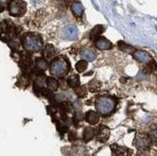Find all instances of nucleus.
<instances>
[{
	"instance_id": "obj_1",
	"label": "nucleus",
	"mask_w": 157,
	"mask_h": 156,
	"mask_svg": "<svg viewBox=\"0 0 157 156\" xmlns=\"http://www.w3.org/2000/svg\"><path fill=\"white\" fill-rule=\"evenodd\" d=\"M23 46L26 50L30 52H38L43 47V40L36 34H25L22 39Z\"/></svg>"
},
{
	"instance_id": "obj_2",
	"label": "nucleus",
	"mask_w": 157,
	"mask_h": 156,
	"mask_svg": "<svg viewBox=\"0 0 157 156\" xmlns=\"http://www.w3.org/2000/svg\"><path fill=\"white\" fill-rule=\"evenodd\" d=\"M95 108L99 114L102 116H108L116 108V101L112 97H101L98 98L97 102H95Z\"/></svg>"
},
{
	"instance_id": "obj_3",
	"label": "nucleus",
	"mask_w": 157,
	"mask_h": 156,
	"mask_svg": "<svg viewBox=\"0 0 157 156\" xmlns=\"http://www.w3.org/2000/svg\"><path fill=\"white\" fill-rule=\"evenodd\" d=\"M69 71V64L63 59H55L50 65V73L52 75L63 78Z\"/></svg>"
},
{
	"instance_id": "obj_4",
	"label": "nucleus",
	"mask_w": 157,
	"mask_h": 156,
	"mask_svg": "<svg viewBox=\"0 0 157 156\" xmlns=\"http://www.w3.org/2000/svg\"><path fill=\"white\" fill-rule=\"evenodd\" d=\"M9 11L13 17H20L26 11V4L22 0H13L9 5Z\"/></svg>"
},
{
	"instance_id": "obj_5",
	"label": "nucleus",
	"mask_w": 157,
	"mask_h": 156,
	"mask_svg": "<svg viewBox=\"0 0 157 156\" xmlns=\"http://www.w3.org/2000/svg\"><path fill=\"white\" fill-rule=\"evenodd\" d=\"M134 145L139 150H147L149 146H151V139L145 134H140L138 136H136L134 140Z\"/></svg>"
},
{
	"instance_id": "obj_6",
	"label": "nucleus",
	"mask_w": 157,
	"mask_h": 156,
	"mask_svg": "<svg viewBox=\"0 0 157 156\" xmlns=\"http://www.w3.org/2000/svg\"><path fill=\"white\" fill-rule=\"evenodd\" d=\"M133 57H134V59H136L141 63L148 64V63L152 62L151 56L149 55V54H147V52L142 51V50H137V51L133 52Z\"/></svg>"
},
{
	"instance_id": "obj_7",
	"label": "nucleus",
	"mask_w": 157,
	"mask_h": 156,
	"mask_svg": "<svg viewBox=\"0 0 157 156\" xmlns=\"http://www.w3.org/2000/svg\"><path fill=\"white\" fill-rule=\"evenodd\" d=\"M109 135H110V131H109L108 127L104 126V125H100L98 130H97V139L99 142H102L104 143L109 139Z\"/></svg>"
},
{
	"instance_id": "obj_8",
	"label": "nucleus",
	"mask_w": 157,
	"mask_h": 156,
	"mask_svg": "<svg viewBox=\"0 0 157 156\" xmlns=\"http://www.w3.org/2000/svg\"><path fill=\"white\" fill-rule=\"evenodd\" d=\"M94 45L99 50H108L112 48V44L104 38H98L94 40Z\"/></svg>"
},
{
	"instance_id": "obj_9",
	"label": "nucleus",
	"mask_w": 157,
	"mask_h": 156,
	"mask_svg": "<svg viewBox=\"0 0 157 156\" xmlns=\"http://www.w3.org/2000/svg\"><path fill=\"white\" fill-rule=\"evenodd\" d=\"M71 11H72V13L76 17H82V15H83L84 8H83V6H82L81 3L73 2L71 4Z\"/></svg>"
},
{
	"instance_id": "obj_10",
	"label": "nucleus",
	"mask_w": 157,
	"mask_h": 156,
	"mask_svg": "<svg viewBox=\"0 0 157 156\" xmlns=\"http://www.w3.org/2000/svg\"><path fill=\"white\" fill-rule=\"evenodd\" d=\"M57 54L56 48L51 44H46L44 49V55L46 59H51Z\"/></svg>"
},
{
	"instance_id": "obj_11",
	"label": "nucleus",
	"mask_w": 157,
	"mask_h": 156,
	"mask_svg": "<svg viewBox=\"0 0 157 156\" xmlns=\"http://www.w3.org/2000/svg\"><path fill=\"white\" fill-rule=\"evenodd\" d=\"M85 118H86V120L88 121V123L91 124H98V120H99V117H98V113H95L94 111H89L86 114V117Z\"/></svg>"
},
{
	"instance_id": "obj_12",
	"label": "nucleus",
	"mask_w": 157,
	"mask_h": 156,
	"mask_svg": "<svg viewBox=\"0 0 157 156\" xmlns=\"http://www.w3.org/2000/svg\"><path fill=\"white\" fill-rule=\"evenodd\" d=\"M77 34H78V32H77L76 27L70 26V27H67V28H66L65 35H66V38L67 40H74V39H76Z\"/></svg>"
},
{
	"instance_id": "obj_13",
	"label": "nucleus",
	"mask_w": 157,
	"mask_h": 156,
	"mask_svg": "<svg viewBox=\"0 0 157 156\" xmlns=\"http://www.w3.org/2000/svg\"><path fill=\"white\" fill-rule=\"evenodd\" d=\"M94 136V130L92 127H86L85 130L83 132V140L85 142H89L91 141Z\"/></svg>"
},
{
	"instance_id": "obj_14",
	"label": "nucleus",
	"mask_w": 157,
	"mask_h": 156,
	"mask_svg": "<svg viewBox=\"0 0 157 156\" xmlns=\"http://www.w3.org/2000/svg\"><path fill=\"white\" fill-rule=\"evenodd\" d=\"M67 84H69L70 87L71 88H76L79 86L80 84V80H79V76L77 74H73V75L70 76L69 79H67Z\"/></svg>"
},
{
	"instance_id": "obj_15",
	"label": "nucleus",
	"mask_w": 157,
	"mask_h": 156,
	"mask_svg": "<svg viewBox=\"0 0 157 156\" xmlns=\"http://www.w3.org/2000/svg\"><path fill=\"white\" fill-rule=\"evenodd\" d=\"M46 84L48 89L51 91H57L58 90V82L55 78L53 77H47L46 78Z\"/></svg>"
},
{
	"instance_id": "obj_16",
	"label": "nucleus",
	"mask_w": 157,
	"mask_h": 156,
	"mask_svg": "<svg viewBox=\"0 0 157 156\" xmlns=\"http://www.w3.org/2000/svg\"><path fill=\"white\" fill-rule=\"evenodd\" d=\"M104 32V27L102 26V25H98V26H95L94 28L93 29L92 33H91V39L92 40H94L97 37H98L101 33H103Z\"/></svg>"
},
{
	"instance_id": "obj_17",
	"label": "nucleus",
	"mask_w": 157,
	"mask_h": 156,
	"mask_svg": "<svg viewBox=\"0 0 157 156\" xmlns=\"http://www.w3.org/2000/svg\"><path fill=\"white\" fill-rule=\"evenodd\" d=\"M112 148V151L114 154L116 155H122V154H124L126 151H128V150L126 147H124V146H120L118 145H114L111 146Z\"/></svg>"
},
{
	"instance_id": "obj_18",
	"label": "nucleus",
	"mask_w": 157,
	"mask_h": 156,
	"mask_svg": "<svg viewBox=\"0 0 157 156\" xmlns=\"http://www.w3.org/2000/svg\"><path fill=\"white\" fill-rule=\"evenodd\" d=\"M82 58L86 61H94L95 59V54L92 50H84L82 52Z\"/></svg>"
},
{
	"instance_id": "obj_19",
	"label": "nucleus",
	"mask_w": 157,
	"mask_h": 156,
	"mask_svg": "<svg viewBox=\"0 0 157 156\" xmlns=\"http://www.w3.org/2000/svg\"><path fill=\"white\" fill-rule=\"evenodd\" d=\"M88 67V64L86 62V60H80L79 62H77V64L75 65V69L78 72H83L86 70Z\"/></svg>"
},
{
	"instance_id": "obj_20",
	"label": "nucleus",
	"mask_w": 157,
	"mask_h": 156,
	"mask_svg": "<svg viewBox=\"0 0 157 156\" xmlns=\"http://www.w3.org/2000/svg\"><path fill=\"white\" fill-rule=\"evenodd\" d=\"M119 47H120V48H121L122 51L127 52V53H132V52L135 51L134 48H133V47H132L131 45H128V44H126L124 43V42H120V43H119Z\"/></svg>"
},
{
	"instance_id": "obj_21",
	"label": "nucleus",
	"mask_w": 157,
	"mask_h": 156,
	"mask_svg": "<svg viewBox=\"0 0 157 156\" xmlns=\"http://www.w3.org/2000/svg\"><path fill=\"white\" fill-rule=\"evenodd\" d=\"M36 66L38 69H40V70H45L47 69V63L42 58H37L36 60Z\"/></svg>"
},
{
	"instance_id": "obj_22",
	"label": "nucleus",
	"mask_w": 157,
	"mask_h": 156,
	"mask_svg": "<svg viewBox=\"0 0 157 156\" xmlns=\"http://www.w3.org/2000/svg\"><path fill=\"white\" fill-rule=\"evenodd\" d=\"M89 88H90L91 92H95V91H98V89L100 88V84L98 82V81H92V82L90 83V85H89Z\"/></svg>"
},
{
	"instance_id": "obj_23",
	"label": "nucleus",
	"mask_w": 157,
	"mask_h": 156,
	"mask_svg": "<svg viewBox=\"0 0 157 156\" xmlns=\"http://www.w3.org/2000/svg\"><path fill=\"white\" fill-rule=\"evenodd\" d=\"M151 139L157 144V125H153L151 130Z\"/></svg>"
},
{
	"instance_id": "obj_24",
	"label": "nucleus",
	"mask_w": 157,
	"mask_h": 156,
	"mask_svg": "<svg viewBox=\"0 0 157 156\" xmlns=\"http://www.w3.org/2000/svg\"><path fill=\"white\" fill-rule=\"evenodd\" d=\"M75 93L79 97H85L86 93H87V91H86V88L83 86V87H80L78 88L77 90H75Z\"/></svg>"
}]
</instances>
